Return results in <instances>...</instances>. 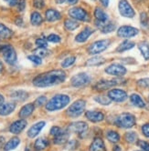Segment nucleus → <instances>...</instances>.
I'll return each instance as SVG.
<instances>
[{
	"mask_svg": "<svg viewBox=\"0 0 149 151\" xmlns=\"http://www.w3.org/2000/svg\"><path fill=\"white\" fill-rule=\"evenodd\" d=\"M137 85L141 88H149V78H142L137 81Z\"/></svg>",
	"mask_w": 149,
	"mask_h": 151,
	"instance_id": "nucleus-42",
	"label": "nucleus"
},
{
	"mask_svg": "<svg viewBox=\"0 0 149 151\" xmlns=\"http://www.w3.org/2000/svg\"><path fill=\"white\" fill-rule=\"evenodd\" d=\"M85 106H86V102L82 99L76 100L75 102H73L67 109V114L71 117H78L80 116L84 109H85Z\"/></svg>",
	"mask_w": 149,
	"mask_h": 151,
	"instance_id": "nucleus-5",
	"label": "nucleus"
},
{
	"mask_svg": "<svg viewBox=\"0 0 149 151\" xmlns=\"http://www.w3.org/2000/svg\"><path fill=\"white\" fill-rule=\"evenodd\" d=\"M66 73L60 70H51L49 72L42 73L33 79V85L38 88H48L52 86L59 85L64 82L66 79Z\"/></svg>",
	"mask_w": 149,
	"mask_h": 151,
	"instance_id": "nucleus-1",
	"label": "nucleus"
},
{
	"mask_svg": "<svg viewBox=\"0 0 149 151\" xmlns=\"http://www.w3.org/2000/svg\"><path fill=\"white\" fill-rule=\"evenodd\" d=\"M124 138L128 143H134L137 139V135L135 132H127L124 136Z\"/></svg>",
	"mask_w": 149,
	"mask_h": 151,
	"instance_id": "nucleus-39",
	"label": "nucleus"
},
{
	"mask_svg": "<svg viewBox=\"0 0 149 151\" xmlns=\"http://www.w3.org/2000/svg\"><path fill=\"white\" fill-rule=\"evenodd\" d=\"M28 58L36 65H40L42 63V60H41V58L38 57L37 55H31V56H28Z\"/></svg>",
	"mask_w": 149,
	"mask_h": 151,
	"instance_id": "nucleus-44",
	"label": "nucleus"
},
{
	"mask_svg": "<svg viewBox=\"0 0 149 151\" xmlns=\"http://www.w3.org/2000/svg\"><path fill=\"white\" fill-rule=\"evenodd\" d=\"M91 82V77L86 73H80L72 77L71 83L73 87L75 88H81L84 86H87Z\"/></svg>",
	"mask_w": 149,
	"mask_h": 151,
	"instance_id": "nucleus-7",
	"label": "nucleus"
},
{
	"mask_svg": "<svg viewBox=\"0 0 149 151\" xmlns=\"http://www.w3.org/2000/svg\"><path fill=\"white\" fill-rule=\"evenodd\" d=\"M138 33H139V30L130 26H123L117 30V35H118V37H124V38L133 37L136 36Z\"/></svg>",
	"mask_w": 149,
	"mask_h": 151,
	"instance_id": "nucleus-10",
	"label": "nucleus"
},
{
	"mask_svg": "<svg viewBox=\"0 0 149 151\" xmlns=\"http://www.w3.org/2000/svg\"><path fill=\"white\" fill-rule=\"evenodd\" d=\"M137 145L139 146L144 151H149V144L146 141H144V140H139L137 143Z\"/></svg>",
	"mask_w": 149,
	"mask_h": 151,
	"instance_id": "nucleus-49",
	"label": "nucleus"
},
{
	"mask_svg": "<svg viewBox=\"0 0 149 151\" xmlns=\"http://www.w3.org/2000/svg\"><path fill=\"white\" fill-rule=\"evenodd\" d=\"M69 15L74 18L83 22H89L90 21V16L89 14L85 11L81 7H72L69 10Z\"/></svg>",
	"mask_w": 149,
	"mask_h": 151,
	"instance_id": "nucleus-8",
	"label": "nucleus"
},
{
	"mask_svg": "<svg viewBox=\"0 0 149 151\" xmlns=\"http://www.w3.org/2000/svg\"><path fill=\"white\" fill-rule=\"evenodd\" d=\"M140 21H141V24L143 27H146L148 25V17L146 13H141L140 15Z\"/></svg>",
	"mask_w": 149,
	"mask_h": 151,
	"instance_id": "nucleus-47",
	"label": "nucleus"
},
{
	"mask_svg": "<svg viewBox=\"0 0 149 151\" xmlns=\"http://www.w3.org/2000/svg\"><path fill=\"white\" fill-rule=\"evenodd\" d=\"M100 1L102 2V4L103 6H108V5H109V0H100Z\"/></svg>",
	"mask_w": 149,
	"mask_h": 151,
	"instance_id": "nucleus-56",
	"label": "nucleus"
},
{
	"mask_svg": "<svg viewBox=\"0 0 149 151\" xmlns=\"http://www.w3.org/2000/svg\"><path fill=\"white\" fill-rule=\"evenodd\" d=\"M90 151H106L102 139L100 137H95L90 146Z\"/></svg>",
	"mask_w": 149,
	"mask_h": 151,
	"instance_id": "nucleus-20",
	"label": "nucleus"
},
{
	"mask_svg": "<svg viewBox=\"0 0 149 151\" xmlns=\"http://www.w3.org/2000/svg\"><path fill=\"white\" fill-rule=\"evenodd\" d=\"M20 143V139L17 137H14L12 138H10L8 141L7 142V144L4 147V149L6 151H9V150H12L15 149Z\"/></svg>",
	"mask_w": 149,
	"mask_h": 151,
	"instance_id": "nucleus-26",
	"label": "nucleus"
},
{
	"mask_svg": "<svg viewBox=\"0 0 149 151\" xmlns=\"http://www.w3.org/2000/svg\"><path fill=\"white\" fill-rule=\"evenodd\" d=\"M45 126V122L44 121H39L36 124H34L32 127H31L29 129H28V137H30V138H33L35 137H37L39 132L42 130V128L44 127Z\"/></svg>",
	"mask_w": 149,
	"mask_h": 151,
	"instance_id": "nucleus-17",
	"label": "nucleus"
},
{
	"mask_svg": "<svg viewBox=\"0 0 149 151\" xmlns=\"http://www.w3.org/2000/svg\"><path fill=\"white\" fill-rule=\"evenodd\" d=\"M27 121L25 119H19L12 123L9 127V131L12 134H19L20 132H22L25 127H27Z\"/></svg>",
	"mask_w": 149,
	"mask_h": 151,
	"instance_id": "nucleus-15",
	"label": "nucleus"
},
{
	"mask_svg": "<svg viewBox=\"0 0 149 151\" xmlns=\"http://www.w3.org/2000/svg\"><path fill=\"white\" fill-rule=\"evenodd\" d=\"M109 99L115 102H124L127 99V93L124 90L113 88L108 92Z\"/></svg>",
	"mask_w": 149,
	"mask_h": 151,
	"instance_id": "nucleus-12",
	"label": "nucleus"
},
{
	"mask_svg": "<svg viewBox=\"0 0 149 151\" xmlns=\"http://www.w3.org/2000/svg\"><path fill=\"white\" fill-rule=\"evenodd\" d=\"M0 53L2 54L4 60L7 64L14 65L17 62V54L12 46L10 45L0 46Z\"/></svg>",
	"mask_w": 149,
	"mask_h": 151,
	"instance_id": "nucleus-4",
	"label": "nucleus"
},
{
	"mask_svg": "<svg viewBox=\"0 0 149 151\" xmlns=\"http://www.w3.org/2000/svg\"><path fill=\"white\" fill-rule=\"evenodd\" d=\"M70 103V98L67 95H56L53 98L49 100L46 104V109L48 111H55L63 109Z\"/></svg>",
	"mask_w": 149,
	"mask_h": 151,
	"instance_id": "nucleus-2",
	"label": "nucleus"
},
{
	"mask_svg": "<svg viewBox=\"0 0 149 151\" xmlns=\"http://www.w3.org/2000/svg\"><path fill=\"white\" fill-rule=\"evenodd\" d=\"M60 40H61L60 37L58 35H55V34H51L47 37V41L52 42V43H59V42H60Z\"/></svg>",
	"mask_w": 149,
	"mask_h": 151,
	"instance_id": "nucleus-45",
	"label": "nucleus"
},
{
	"mask_svg": "<svg viewBox=\"0 0 149 151\" xmlns=\"http://www.w3.org/2000/svg\"><path fill=\"white\" fill-rule=\"evenodd\" d=\"M85 116H86V117L90 121L94 123L101 122L104 118V115L99 111H86L85 112Z\"/></svg>",
	"mask_w": 149,
	"mask_h": 151,
	"instance_id": "nucleus-18",
	"label": "nucleus"
},
{
	"mask_svg": "<svg viewBox=\"0 0 149 151\" xmlns=\"http://www.w3.org/2000/svg\"><path fill=\"white\" fill-rule=\"evenodd\" d=\"M17 9L18 11H24V9L26 7V0H19L17 1Z\"/></svg>",
	"mask_w": 149,
	"mask_h": 151,
	"instance_id": "nucleus-50",
	"label": "nucleus"
},
{
	"mask_svg": "<svg viewBox=\"0 0 149 151\" xmlns=\"http://www.w3.org/2000/svg\"><path fill=\"white\" fill-rule=\"evenodd\" d=\"M106 137H107V139L110 142H113V143H116L120 140L119 134L115 131H109L107 133V135H106Z\"/></svg>",
	"mask_w": 149,
	"mask_h": 151,
	"instance_id": "nucleus-37",
	"label": "nucleus"
},
{
	"mask_svg": "<svg viewBox=\"0 0 149 151\" xmlns=\"http://www.w3.org/2000/svg\"><path fill=\"white\" fill-rule=\"evenodd\" d=\"M105 72L116 77H122L126 74V68L120 64H112L105 68Z\"/></svg>",
	"mask_w": 149,
	"mask_h": 151,
	"instance_id": "nucleus-11",
	"label": "nucleus"
},
{
	"mask_svg": "<svg viewBox=\"0 0 149 151\" xmlns=\"http://www.w3.org/2000/svg\"><path fill=\"white\" fill-rule=\"evenodd\" d=\"M111 42L108 39H103V40H99L92 43V44L89 47L88 52L90 55H96V54H100L103 52L108 48L110 46Z\"/></svg>",
	"mask_w": 149,
	"mask_h": 151,
	"instance_id": "nucleus-6",
	"label": "nucleus"
},
{
	"mask_svg": "<svg viewBox=\"0 0 149 151\" xmlns=\"http://www.w3.org/2000/svg\"><path fill=\"white\" fill-rule=\"evenodd\" d=\"M130 100L132 102V104L137 107H145V104L144 102V100L142 99V98L139 96V95H137V94H133L131 95L130 96Z\"/></svg>",
	"mask_w": 149,
	"mask_h": 151,
	"instance_id": "nucleus-28",
	"label": "nucleus"
},
{
	"mask_svg": "<svg viewBox=\"0 0 149 151\" xmlns=\"http://www.w3.org/2000/svg\"><path fill=\"white\" fill-rule=\"evenodd\" d=\"M61 130H62V129L60 128L59 127H52V128L50 129V135L53 136V137H55V136H57L59 133H60Z\"/></svg>",
	"mask_w": 149,
	"mask_h": 151,
	"instance_id": "nucleus-51",
	"label": "nucleus"
},
{
	"mask_svg": "<svg viewBox=\"0 0 149 151\" xmlns=\"http://www.w3.org/2000/svg\"><path fill=\"white\" fill-rule=\"evenodd\" d=\"M34 109H35V105H34L33 103L27 104V105H25V106L22 107V109H20L18 115H19V116H20L21 118H26V117L29 116L31 114L33 113Z\"/></svg>",
	"mask_w": 149,
	"mask_h": 151,
	"instance_id": "nucleus-21",
	"label": "nucleus"
},
{
	"mask_svg": "<svg viewBox=\"0 0 149 151\" xmlns=\"http://www.w3.org/2000/svg\"><path fill=\"white\" fill-rule=\"evenodd\" d=\"M92 33H93L92 29H91L90 27H86L85 29H83L80 34H78L76 36L75 40L77 42H79V43H83V42H85V41H86L90 37V36Z\"/></svg>",
	"mask_w": 149,
	"mask_h": 151,
	"instance_id": "nucleus-22",
	"label": "nucleus"
},
{
	"mask_svg": "<svg viewBox=\"0 0 149 151\" xmlns=\"http://www.w3.org/2000/svg\"><path fill=\"white\" fill-rule=\"evenodd\" d=\"M4 103V96L2 95H0V105Z\"/></svg>",
	"mask_w": 149,
	"mask_h": 151,
	"instance_id": "nucleus-58",
	"label": "nucleus"
},
{
	"mask_svg": "<svg viewBox=\"0 0 149 151\" xmlns=\"http://www.w3.org/2000/svg\"><path fill=\"white\" fill-rule=\"evenodd\" d=\"M33 6L38 9H41L44 7L45 2L44 0H33Z\"/></svg>",
	"mask_w": 149,
	"mask_h": 151,
	"instance_id": "nucleus-48",
	"label": "nucleus"
},
{
	"mask_svg": "<svg viewBox=\"0 0 149 151\" xmlns=\"http://www.w3.org/2000/svg\"><path fill=\"white\" fill-rule=\"evenodd\" d=\"M88 130V124L83 121H78V122H73L71 123L69 127L68 131L72 133H77V134H84Z\"/></svg>",
	"mask_w": 149,
	"mask_h": 151,
	"instance_id": "nucleus-13",
	"label": "nucleus"
},
{
	"mask_svg": "<svg viewBox=\"0 0 149 151\" xmlns=\"http://www.w3.org/2000/svg\"><path fill=\"white\" fill-rule=\"evenodd\" d=\"M113 151H121V147L119 146H114L113 148Z\"/></svg>",
	"mask_w": 149,
	"mask_h": 151,
	"instance_id": "nucleus-57",
	"label": "nucleus"
},
{
	"mask_svg": "<svg viewBox=\"0 0 149 151\" xmlns=\"http://www.w3.org/2000/svg\"><path fill=\"white\" fill-rule=\"evenodd\" d=\"M30 22L33 26H39L43 22V18L39 12H33L30 16Z\"/></svg>",
	"mask_w": 149,
	"mask_h": 151,
	"instance_id": "nucleus-32",
	"label": "nucleus"
},
{
	"mask_svg": "<svg viewBox=\"0 0 149 151\" xmlns=\"http://www.w3.org/2000/svg\"><path fill=\"white\" fill-rule=\"evenodd\" d=\"M34 55H37L38 57H39V58H44V57H46V56H48V54L49 53L48 50H47V48H39V47H38L35 51H34Z\"/></svg>",
	"mask_w": 149,
	"mask_h": 151,
	"instance_id": "nucleus-41",
	"label": "nucleus"
},
{
	"mask_svg": "<svg viewBox=\"0 0 149 151\" xmlns=\"http://www.w3.org/2000/svg\"><path fill=\"white\" fill-rule=\"evenodd\" d=\"M138 48L141 51L142 56L144 57V58L145 60H149V46L147 43L145 42H142L138 45Z\"/></svg>",
	"mask_w": 149,
	"mask_h": 151,
	"instance_id": "nucleus-34",
	"label": "nucleus"
},
{
	"mask_svg": "<svg viewBox=\"0 0 149 151\" xmlns=\"http://www.w3.org/2000/svg\"><path fill=\"white\" fill-rule=\"evenodd\" d=\"M36 45L39 48H47L48 47V41L44 37H39L36 40Z\"/></svg>",
	"mask_w": 149,
	"mask_h": 151,
	"instance_id": "nucleus-40",
	"label": "nucleus"
},
{
	"mask_svg": "<svg viewBox=\"0 0 149 151\" xmlns=\"http://www.w3.org/2000/svg\"><path fill=\"white\" fill-rule=\"evenodd\" d=\"M78 146H79L78 141H76V140H71V141H69L68 144H67V148L74 150V149H76L78 147Z\"/></svg>",
	"mask_w": 149,
	"mask_h": 151,
	"instance_id": "nucleus-46",
	"label": "nucleus"
},
{
	"mask_svg": "<svg viewBox=\"0 0 149 151\" xmlns=\"http://www.w3.org/2000/svg\"><path fill=\"white\" fill-rule=\"evenodd\" d=\"M119 84V80L117 79H111V80H101L96 83V85L94 86L93 88L97 91H103L108 89L112 87Z\"/></svg>",
	"mask_w": 149,
	"mask_h": 151,
	"instance_id": "nucleus-14",
	"label": "nucleus"
},
{
	"mask_svg": "<svg viewBox=\"0 0 149 151\" xmlns=\"http://www.w3.org/2000/svg\"><path fill=\"white\" fill-rule=\"evenodd\" d=\"M45 17L49 22H54V21L60 19V17H61L60 12L55 9H48L45 13Z\"/></svg>",
	"mask_w": 149,
	"mask_h": 151,
	"instance_id": "nucleus-24",
	"label": "nucleus"
},
{
	"mask_svg": "<svg viewBox=\"0 0 149 151\" xmlns=\"http://www.w3.org/2000/svg\"><path fill=\"white\" fill-rule=\"evenodd\" d=\"M119 12L120 14L124 17H128V18H132L134 17L135 13L134 8L131 6V5L128 3L127 0H121L119 2Z\"/></svg>",
	"mask_w": 149,
	"mask_h": 151,
	"instance_id": "nucleus-9",
	"label": "nucleus"
},
{
	"mask_svg": "<svg viewBox=\"0 0 149 151\" xmlns=\"http://www.w3.org/2000/svg\"><path fill=\"white\" fill-rule=\"evenodd\" d=\"M134 47V42L129 41V40H124V42H122L121 44L118 46V47H117L116 50L118 52H124V51H127L129 49H132Z\"/></svg>",
	"mask_w": 149,
	"mask_h": 151,
	"instance_id": "nucleus-30",
	"label": "nucleus"
},
{
	"mask_svg": "<svg viewBox=\"0 0 149 151\" xmlns=\"http://www.w3.org/2000/svg\"><path fill=\"white\" fill-rule=\"evenodd\" d=\"M28 98V94L24 90H17L11 94V99L16 101H24Z\"/></svg>",
	"mask_w": 149,
	"mask_h": 151,
	"instance_id": "nucleus-25",
	"label": "nucleus"
},
{
	"mask_svg": "<svg viewBox=\"0 0 149 151\" xmlns=\"http://www.w3.org/2000/svg\"><path fill=\"white\" fill-rule=\"evenodd\" d=\"M94 100L98 102L99 104L101 105H103V106H108L111 104L112 100L109 99V96H97L94 98Z\"/></svg>",
	"mask_w": 149,
	"mask_h": 151,
	"instance_id": "nucleus-36",
	"label": "nucleus"
},
{
	"mask_svg": "<svg viewBox=\"0 0 149 151\" xmlns=\"http://www.w3.org/2000/svg\"><path fill=\"white\" fill-rule=\"evenodd\" d=\"M2 71H3V64L1 61H0V73H1Z\"/></svg>",
	"mask_w": 149,
	"mask_h": 151,
	"instance_id": "nucleus-59",
	"label": "nucleus"
},
{
	"mask_svg": "<svg viewBox=\"0 0 149 151\" xmlns=\"http://www.w3.org/2000/svg\"><path fill=\"white\" fill-rule=\"evenodd\" d=\"M75 60H76V58L75 57H72V56L71 57H69V58H65L64 60H63V62L61 63V67L63 68H69V67L71 66V65L74 64Z\"/></svg>",
	"mask_w": 149,
	"mask_h": 151,
	"instance_id": "nucleus-38",
	"label": "nucleus"
},
{
	"mask_svg": "<svg viewBox=\"0 0 149 151\" xmlns=\"http://www.w3.org/2000/svg\"><path fill=\"white\" fill-rule=\"evenodd\" d=\"M97 27L104 34L111 33V32H113L115 29V25L112 22H106L104 24H100V25H97Z\"/></svg>",
	"mask_w": 149,
	"mask_h": 151,
	"instance_id": "nucleus-29",
	"label": "nucleus"
},
{
	"mask_svg": "<svg viewBox=\"0 0 149 151\" xmlns=\"http://www.w3.org/2000/svg\"><path fill=\"white\" fill-rule=\"evenodd\" d=\"M114 124L123 128H131L135 125V117L130 113H123L115 118Z\"/></svg>",
	"mask_w": 149,
	"mask_h": 151,
	"instance_id": "nucleus-3",
	"label": "nucleus"
},
{
	"mask_svg": "<svg viewBox=\"0 0 149 151\" xmlns=\"http://www.w3.org/2000/svg\"><path fill=\"white\" fill-rule=\"evenodd\" d=\"M46 102H47V98H46V96H39V98L36 99L35 105L37 106H41L45 105Z\"/></svg>",
	"mask_w": 149,
	"mask_h": 151,
	"instance_id": "nucleus-43",
	"label": "nucleus"
},
{
	"mask_svg": "<svg viewBox=\"0 0 149 151\" xmlns=\"http://www.w3.org/2000/svg\"><path fill=\"white\" fill-rule=\"evenodd\" d=\"M5 1L11 6H14L17 4V0H5Z\"/></svg>",
	"mask_w": 149,
	"mask_h": 151,
	"instance_id": "nucleus-54",
	"label": "nucleus"
},
{
	"mask_svg": "<svg viewBox=\"0 0 149 151\" xmlns=\"http://www.w3.org/2000/svg\"><path fill=\"white\" fill-rule=\"evenodd\" d=\"M105 62V58H102V57H99V56H96V57H93L90 59H88V61L86 62V65L87 66H100V65L103 64Z\"/></svg>",
	"mask_w": 149,
	"mask_h": 151,
	"instance_id": "nucleus-31",
	"label": "nucleus"
},
{
	"mask_svg": "<svg viewBox=\"0 0 149 151\" xmlns=\"http://www.w3.org/2000/svg\"><path fill=\"white\" fill-rule=\"evenodd\" d=\"M12 35H13V32L11 29H9L5 25L0 23V37L3 38H9L12 37Z\"/></svg>",
	"mask_w": 149,
	"mask_h": 151,
	"instance_id": "nucleus-33",
	"label": "nucleus"
},
{
	"mask_svg": "<svg viewBox=\"0 0 149 151\" xmlns=\"http://www.w3.org/2000/svg\"><path fill=\"white\" fill-rule=\"evenodd\" d=\"M69 131L66 130H61L60 133H59L57 136L54 137V143L57 145H61V144H64L68 141L69 139Z\"/></svg>",
	"mask_w": 149,
	"mask_h": 151,
	"instance_id": "nucleus-23",
	"label": "nucleus"
},
{
	"mask_svg": "<svg viewBox=\"0 0 149 151\" xmlns=\"http://www.w3.org/2000/svg\"><path fill=\"white\" fill-rule=\"evenodd\" d=\"M16 109V104L13 102L3 103L0 105V116H7L11 114Z\"/></svg>",
	"mask_w": 149,
	"mask_h": 151,
	"instance_id": "nucleus-19",
	"label": "nucleus"
},
{
	"mask_svg": "<svg viewBox=\"0 0 149 151\" xmlns=\"http://www.w3.org/2000/svg\"><path fill=\"white\" fill-rule=\"evenodd\" d=\"M142 131L143 134L149 138V124H145L142 127Z\"/></svg>",
	"mask_w": 149,
	"mask_h": 151,
	"instance_id": "nucleus-52",
	"label": "nucleus"
},
{
	"mask_svg": "<svg viewBox=\"0 0 149 151\" xmlns=\"http://www.w3.org/2000/svg\"><path fill=\"white\" fill-rule=\"evenodd\" d=\"M64 27L67 30L73 31L79 27V24H78V22H76V21L73 19H66L64 22Z\"/></svg>",
	"mask_w": 149,
	"mask_h": 151,
	"instance_id": "nucleus-35",
	"label": "nucleus"
},
{
	"mask_svg": "<svg viewBox=\"0 0 149 151\" xmlns=\"http://www.w3.org/2000/svg\"><path fill=\"white\" fill-rule=\"evenodd\" d=\"M48 145H49V141L46 138L39 137L36 140L35 143H34V148L37 151H41V150L45 149L48 147Z\"/></svg>",
	"mask_w": 149,
	"mask_h": 151,
	"instance_id": "nucleus-27",
	"label": "nucleus"
},
{
	"mask_svg": "<svg viewBox=\"0 0 149 151\" xmlns=\"http://www.w3.org/2000/svg\"><path fill=\"white\" fill-rule=\"evenodd\" d=\"M94 17L96 18V22L95 24L100 25V24H104L106 22H108L109 17L106 14L102 9H101L100 7H96L94 10Z\"/></svg>",
	"mask_w": 149,
	"mask_h": 151,
	"instance_id": "nucleus-16",
	"label": "nucleus"
},
{
	"mask_svg": "<svg viewBox=\"0 0 149 151\" xmlns=\"http://www.w3.org/2000/svg\"><path fill=\"white\" fill-rule=\"evenodd\" d=\"M56 1H57L59 4L65 2V3L70 4V5H75V4L78 2V0H56Z\"/></svg>",
	"mask_w": 149,
	"mask_h": 151,
	"instance_id": "nucleus-53",
	"label": "nucleus"
},
{
	"mask_svg": "<svg viewBox=\"0 0 149 151\" xmlns=\"http://www.w3.org/2000/svg\"><path fill=\"white\" fill-rule=\"evenodd\" d=\"M16 24L17 25V26H22L23 25V20H22V18H21L20 17H17V19H16Z\"/></svg>",
	"mask_w": 149,
	"mask_h": 151,
	"instance_id": "nucleus-55",
	"label": "nucleus"
}]
</instances>
